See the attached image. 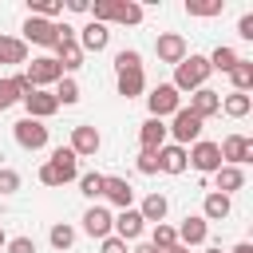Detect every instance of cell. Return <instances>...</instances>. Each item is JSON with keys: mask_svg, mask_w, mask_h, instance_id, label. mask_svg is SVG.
I'll return each instance as SVG.
<instances>
[{"mask_svg": "<svg viewBox=\"0 0 253 253\" xmlns=\"http://www.w3.org/2000/svg\"><path fill=\"white\" fill-rule=\"evenodd\" d=\"M12 103H20V91H16L12 79H0V111H8Z\"/></svg>", "mask_w": 253, "mask_h": 253, "instance_id": "obj_38", "label": "cell"}, {"mask_svg": "<svg viewBox=\"0 0 253 253\" xmlns=\"http://www.w3.org/2000/svg\"><path fill=\"white\" fill-rule=\"evenodd\" d=\"M59 28V40H55V63L71 75L75 67H83V47L75 43V28L71 24H55Z\"/></svg>", "mask_w": 253, "mask_h": 253, "instance_id": "obj_4", "label": "cell"}, {"mask_svg": "<svg viewBox=\"0 0 253 253\" xmlns=\"http://www.w3.org/2000/svg\"><path fill=\"white\" fill-rule=\"evenodd\" d=\"M67 12H91L87 0H67Z\"/></svg>", "mask_w": 253, "mask_h": 253, "instance_id": "obj_44", "label": "cell"}, {"mask_svg": "<svg viewBox=\"0 0 253 253\" xmlns=\"http://www.w3.org/2000/svg\"><path fill=\"white\" fill-rule=\"evenodd\" d=\"M4 245H8V237H4V229H0V249H4Z\"/></svg>", "mask_w": 253, "mask_h": 253, "instance_id": "obj_49", "label": "cell"}, {"mask_svg": "<svg viewBox=\"0 0 253 253\" xmlns=\"http://www.w3.org/2000/svg\"><path fill=\"white\" fill-rule=\"evenodd\" d=\"M186 166H190V162H186V146L170 142V146L158 150V170H162V174H182Z\"/></svg>", "mask_w": 253, "mask_h": 253, "instance_id": "obj_22", "label": "cell"}, {"mask_svg": "<svg viewBox=\"0 0 253 253\" xmlns=\"http://www.w3.org/2000/svg\"><path fill=\"white\" fill-rule=\"evenodd\" d=\"M99 146H103V138H99V130L91 123H79L71 130V154L75 158H91V154H99Z\"/></svg>", "mask_w": 253, "mask_h": 253, "instance_id": "obj_13", "label": "cell"}, {"mask_svg": "<svg viewBox=\"0 0 253 253\" xmlns=\"http://www.w3.org/2000/svg\"><path fill=\"white\" fill-rule=\"evenodd\" d=\"M206 59H210V71H225V75H229V71H233V63H237L241 55H237L233 47L217 43V47H213V55H206Z\"/></svg>", "mask_w": 253, "mask_h": 253, "instance_id": "obj_29", "label": "cell"}, {"mask_svg": "<svg viewBox=\"0 0 253 253\" xmlns=\"http://www.w3.org/2000/svg\"><path fill=\"white\" fill-rule=\"evenodd\" d=\"M12 134H16V142H20L24 150H43V146H47V126H43L40 119H20V123L12 126Z\"/></svg>", "mask_w": 253, "mask_h": 253, "instance_id": "obj_9", "label": "cell"}, {"mask_svg": "<svg viewBox=\"0 0 253 253\" xmlns=\"http://www.w3.org/2000/svg\"><path fill=\"white\" fill-rule=\"evenodd\" d=\"M206 253H221V245H210V249H206Z\"/></svg>", "mask_w": 253, "mask_h": 253, "instance_id": "obj_48", "label": "cell"}, {"mask_svg": "<svg viewBox=\"0 0 253 253\" xmlns=\"http://www.w3.org/2000/svg\"><path fill=\"white\" fill-rule=\"evenodd\" d=\"M186 162H190L194 170H202V174H213V170H221V150H217V142L198 138V142L186 150Z\"/></svg>", "mask_w": 253, "mask_h": 253, "instance_id": "obj_7", "label": "cell"}, {"mask_svg": "<svg viewBox=\"0 0 253 253\" xmlns=\"http://www.w3.org/2000/svg\"><path fill=\"white\" fill-rule=\"evenodd\" d=\"M229 210H233V206H229V198H225V194H217V190H210V194H206V202H202V217H206V221H225V217H229Z\"/></svg>", "mask_w": 253, "mask_h": 253, "instance_id": "obj_24", "label": "cell"}, {"mask_svg": "<svg viewBox=\"0 0 253 253\" xmlns=\"http://www.w3.org/2000/svg\"><path fill=\"white\" fill-rule=\"evenodd\" d=\"M16 190H20V174L0 166V194H16Z\"/></svg>", "mask_w": 253, "mask_h": 253, "instance_id": "obj_39", "label": "cell"}, {"mask_svg": "<svg viewBox=\"0 0 253 253\" xmlns=\"http://www.w3.org/2000/svg\"><path fill=\"white\" fill-rule=\"evenodd\" d=\"M111 221H115V213L107 210V206H91L87 213H83V229L91 233V237H111Z\"/></svg>", "mask_w": 253, "mask_h": 253, "instance_id": "obj_20", "label": "cell"}, {"mask_svg": "<svg viewBox=\"0 0 253 253\" xmlns=\"http://www.w3.org/2000/svg\"><path fill=\"white\" fill-rule=\"evenodd\" d=\"M142 229H146V221L138 217V210H119V217L111 221V233L119 241H134V237H142Z\"/></svg>", "mask_w": 253, "mask_h": 253, "instance_id": "obj_15", "label": "cell"}, {"mask_svg": "<svg viewBox=\"0 0 253 253\" xmlns=\"http://www.w3.org/2000/svg\"><path fill=\"white\" fill-rule=\"evenodd\" d=\"M221 12H225V0H186V16L210 20V16H221Z\"/></svg>", "mask_w": 253, "mask_h": 253, "instance_id": "obj_30", "label": "cell"}, {"mask_svg": "<svg viewBox=\"0 0 253 253\" xmlns=\"http://www.w3.org/2000/svg\"><path fill=\"white\" fill-rule=\"evenodd\" d=\"M166 134H174L178 146H186V142L194 146V142L202 138V119H198L190 107H178V111H174V123L166 126Z\"/></svg>", "mask_w": 253, "mask_h": 253, "instance_id": "obj_5", "label": "cell"}, {"mask_svg": "<svg viewBox=\"0 0 253 253\" xmlns=\"http://www.w3.org/2000/svg\"><path fill=\"white\" fill-rule=\"evenodd\" d=\"M28 79H32V87L36 91H43L47 83H59L63 79V67L55 63V55H36L32 63H28V71H24Z\"/></svg>", "mask_w": 253, "mask_h": 253, "instance_id": "obj_6", "label": "cell"}, {"mask_svg": "<svg viewBox=\"0 0 253 253\" xmlns=\"http://www.w3.org/2000/svg\"><path fill=\"white\" fill-rule=\"evenodd\" d=\"M146 107H150V119H162V115H174L182 107V95L170 87V83H158L150 95H146Z\"/></svg>", "mask_w": 253, "mask_h": 253, "instance_id": "obj_8", "label": "cell"}, {"mask_svg": "<svg viewBox=\"0 0 253 253\" xmlns=\"http://www.w3.org/2000/svg\"><path fill=\"white\" fill-rule=\"evenodd\" d=\"M162 253H190L186 245H170V249H162Z\"/></svg>", "mask_w": 253, "mask_h": 253, "instance_id": "obj_47", "label": "cell"}, {"mask_svg": "<svg viewBox=\"0 0 253 253\" xmlns=\"http://www.w3.org/2000/svg\"><path fill=\"white\" fill-rule=\"evenodd\" d=\"M217 150H221V166L253 162V138H245V134H229L225 142H217Z\"/></svg>", "mask_w": 253, "mask_h": 253, "instance_id": "obj_10", "label": "cell"}, {"mask_svg": "<svg viewBox=\"0 0 253 253\" xmlns=\"http://www.w3.org/2000/svg\"><path fill=\"white\" fill-rule=\"evenodd\" d=\"M130 253H158V249H154V245L146 241V245H138V249H130Z\"/></svg>", "mask_w": 253, "mask_h": 253, "instance_id": "obj_46", "label": "cell"}, {"mask_svg": "<svg viewBox=\"0 0 253 253\" xmlns=\"http://www.w3.org/2000/svg\"><path fill=\"white\" fill-rule=\"evenodd\" d=\"M75 43L83 47V51H103L107 43H111V28L107 24H87V28H79V36H75Z\"/></svg>", "mask_w": 253, "mask_h": 253, "instance_id": "obj_16", "label": "cell"}, {"mask_svg": "<svg viewBox=\"0 0 253 253\" xmlns=\"http://www.w3.org/2000/svg\"><path fill=\"white\" fill-rule=\"evenodd\" d=\"M126 67H142V55H138L134 47H123V51L115 55V71H126Z\"/></svg>", "mask_w": 253, "mask_h": 253, "instance_id": "obj_37", "label": "cell"}, {"mask_svg": "<svg viewBox=\"0 0 253 253\" xmlns=\"http://www.w3.org/2000/svg\"><path fill=\"white\" fill-rule=\"evenodd\" d=\"M138 142H142V150H162L166 146V123L162 119H146L142 123V130H138Z\"/></svg>", "mask_w": 253, "mask_h": 253, "instance_id": "obj_21", "label": "cell"}, {"mask_svg": "<svg viewBox=\"0 0 253 253\" xmlns=\"http://www.w3.org/2000/svg\"><path fill=\"white\" fill-rule=\"evenodd\" d=\"M249 107H253V99H249L245 91H229V95L221 99V111H225L229 119H245V115H249Z\"/></svg>", "mask_w": 253, "mask_h": 253, "instance_id": "obj_28", "label": "cell"}, {"mask_svg": "<svg viewBox=\"0 0 253 253\" xmlns=\"http://www.w3.org/2000/svg\"><path fill=\"white\" fill-rule=\"evenodd\" d=\"M47 237H51V245L63 253V249H71V245H75V225H67V221H55Z\"/></svg>", "mask_w": 253, "mask_h": 253, "instance_id": "obj_33", "label": "cell"}, {"mask_svg": "<svg viewBox=\"0 0 253 253\" xmlns=\"http://www.w3.org/2000/svg\"><path fill=\"white\" fill-rule=\"evenodd\" d=\"M206 79H210V59H206V55H186V59L174 67V83H170V87H174L178 95H182V91L194 95L198 87H206Z\"/></svg>", "mask_w": 253, "mask_h": 253, "instance_id": "obj_3", "label": "cell"}, {"mask_svg": "<svg viewBox=\"0 0 253 253\" xmlns=\"http://www.w3.org/2000/svg\"><path fill=\"white\" fill-rule=\"evenodd\" d=\"M28 59V43L16 36H0V63H24Z\"/></svg>", "mask_w": 253, "mask_h": 253, "instance_id": "obj_27", "label": "cell"}, {"mask_svg": "<svg viewBox=\"0 0 253 253\" xmlns=\"http://www.w3.org/2000/svg\"><path fill=\"white\" fill-rule=\"evenodd\" d=\"M154 51H158V59L162 63H182L186 55H190V47H186V36H178V32H162L158 40H154Z\"/></svg>", "mask_w": 253, "mask_h": 253, "instance_id": "obj_12", "label": "cell"}, {"mask_svg": "<svg viewBox=\"0 0 253 253\" xmlns=\"http://www.w3.org/2000/svg\"><path fill=\"white\" fill-rule=\"evenodd\" d=\"M213 186H217V194H233V190H241L245 186V174H241V166H221V170H213Z\"/></svg>", "mask_w": 253, "mask_h": 253, "instance_id": "obj_23", "label": "cell"}, {"mask_svg": "<svg viewBox=\"0 0 253 253\" xmlns=\"http://www.w3.org/2000/svg\"><path fill=\"white\" fill-rule=\"evenodd\" d=\"M103 178L107 174H79V194H87V198H103Z\"/></svg>", "mask_w": 253, "mask_h": 253, "instance_id": "obj_36", "label": "cell"}, {"mask_svg": "<svg viewBox=\"0 0 253 253\" xmlns=\"http://www.w3.org/2000/svg\"><path fill=\"white\" fill-rule=\"evenodd\" d=\"M4 249H8V253H36V241H32V237H12Z\"/></svg>", "mask_w": 253, "mask_h": 253, "instance_id": "obj_41", "label": "cell"}, {"mask_svg": "<svg viewBox=\"0 0 253 253\" xmlns=\"http://www.w3.org/2000/svg\"><path fill=\"white\" fill-rule=\"evenodd\" d=\"M174 233H178V245H186V249H190V245H206L210 225H206V217H202V213H186V217H182V225H178Z\"/></svg>", "mask_w": 253, "mask_h": 253, "instance_id": "obj_14", "label": "cell"}, {"mask_svg": "<svg viewBox=\"0 0 253 253\" xmlns=\"http://www.w3.org/2000/svg\"><path fill=\"white\" fill-rule=\"evenodd\" d=\"M59 40V28L51 20H40V16H28L24 20V43H40V47H55Z\"/></svg>", "mask_w": 253, "mask_h": 253, "instance_id": "obj_11", "label": "cell"}, {"mask_svg": "<svg viewBox=\"0 0 253 253\" xmlns=\"http://www.w3.org/2000/svg\"><path fill=\"white\" fill-rule=\"evenodd\" d=\"M119 75V95L123 99H134V95H142V87H146V79H142V67H126V71H115Z\"/></svg>", "mask_w": 253, "mask_h": 253, "instance_id": "obj_25", "label": "cell"}, {"mask_svg": "<svg viewBox=\"0 0 253 253\" xmlns=\"http://www.w3.org/2000/svg\"><path fill=\"white\" fill-rule=\"evenodd\" d=\"M229 79H233V91H245L249 95V87H253V63L249 59H237L233 71H229Z\"/></svg>", "mask_w": 253, "mask_h": 253, "instance_id": "obj_31", "label": "cell"}, {"mask_svg": "<svg viewBox=\"0 0 253 253\" xmlns=\"http://www.w3.org/2000/svg\"><path fill=\"white\" fill-rule=\"evenodd\" d=\"M190 111H194V115L206 123L210 115H217V111H221V95H217L213 87H198V91L190 95Z\"/></svg>", "mask_w": 253, "mask_h": 253, "instance_id": "obj_17", "label": "cell"}, {"mask_svg": "<svg viewBox=\"0 0 253 253\" xmlns=\"http://www.w3.org/2000/svg\"><path fill=\"white\" fill-rule=\"evenodd\" d=\"M229 253H253V245H249V241H237V245H233Z\"/></svg>", "mask_w": 253, "mask_h": 253, "instance_id": "obj_45", "label": "cell"}, {"mask_svg": "<svg viewBox=\"0 0 253 253\" xmlns=\"http://www.w3.org/2000/svg\"><path fill=\"white\" fill-rule=\"evenodd\" d=\"M59 12H63V0H32V16H40V20H51L55 24Z\"/></svg>", "mask_w": 253, "mask_h": 253, "instance_id": "obj_35", "label": "cell"}, {"mask_svg": "<svg viewBox=\"0 0 253 253\" xmlns=\"http://www.w3.org/2000/svg\"><path fill=\"white\" fill-rule=\"evenodd\" d=\"M166 210H170V202H166L162 194H146V198H142V206H138V217H142V221H154V225H158V221L166 217Z\"/></svg>", "mask_w": 253, "mask_h": 253, "instance_id": "obj_26", "label": "cell"}, {"mask_svg": "<svg viewBox=\"0 0 253 253\" xmlns=\"http://www.w3.org/2000/svg\"><path fill=\"white\" fill-rule=\"evenodd\" d=\"M138 170H142V174H158V154H154V150H142V154H138Z\"/></svg>", "mask_w": 253, "mask_h": 253, "instance_id": "obj_40", "label": "cell"}, {"mask_svg": "<svg viewBox=\"0 0 253 253\" xmlns=\"http://www.w3.org/2000/svg\"><path fill=\"white\" fill-rule=\"evenodd\" d=\"M75 178H79V158L71 154V146H55L51 158L40 166L43 186H63V182H75Z\"/></svg>", "mask_w": 253, "mask_h": 253, "instance_id": "obj_1", "label": "cell"}, {"mask_svg": "<svg viewBox=\"0 0 253 253\" xmlns=\"http://www.w3.org/2000/svg\"><path fill=\"white\" fill-rule=\"evenodd\" d=\"M103 198H107L111 206H119V210H130V202H134V186H130L126 178H103Z\"/></svg>", "mask_w": 253, "mask_h": 253, "instance_id": "obj_19", "label": "cell"}, {"mask_svg": "<svg viewBox=\"0 0 253 253\" xmlns=\"http://www.w3.org/2000/svg\"><path fill=\"white\" fill-rule=\"evenodd\" d=\"M51 95H55V103H59V107H71V103H79V83H75L71 75H63V79L55 83V91H51Z\"/></svg>", "mask_w": 253, "mask_h": 253, "instance_id": "obj_32", "label": "cell"}, {"mask_svg": "<svg viewBox=\"0 0 253 253\" xmlns=\"http://www.w3.org/2000/svg\"><path fill=\"white\" fill-rule=\"evenodd\" d=\"M103 253H126V241H119L111 233V237H103Z\"/></svg>", "mask_w": 253, "mask_h": 253, "instance_id": "obj_43", "label": "cell"}, {"mask_svg": "<svg viewBox=\"0 0 253 253\" xmlns=\"http://www.w3.org/2000/svg\"><path fill=\"white\" fill-rule=\"evenodd\" d=\"M142 4L134 0H95L91 4V20L95 24H142Z\"/></svg>", "mask_w": 253, "mask_h": 253, "instance_id": "obj_2", "label": "cell"}, {"mask_svg": "<svg viewBox=\"0 0 253 253\" xmlns=\"http://www.w3.org/2000/svg\"><path fill=\"white\" fill-rule=\"evenodd\" d=\"M237 36H241V40H253V16H249V12L237 20Z\"/></svg>", "mask_w": 253, "mask_h": 253, "instance_id": "obj_42", "label": "cell"}, {"mask_svg": "<svg viewBox=\"0 0 253 253\" xmlns=\"http://www.w3.org/2000/svg\"><path fill=\"white\" fill-rule=\"evenodd\" d=\"M150 245L162 253V249H170V245H178V233H174V225H166V221H158L154 225V233H150Z\"/></svg>", "mask_w": 253, "mask_h": 253, "instance_id": "obj_34", "label": "cell"}, {"mask_svg": "<svg viewBox=\"0 0 253 253\" xmlns=\"http://www.w3.org/2000/svg\"><path fill=\"white\" fill-rule=\"evenodd\" d=\"M24 111H28V119H51L55 111H59V103H55V95L51 91H32L28 99H24Z\"/></svg>", "mask_w": 253, "mask_h": 253, "instance_id": "obj_18", "label": "cell"}]
</instances>
